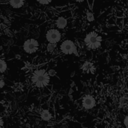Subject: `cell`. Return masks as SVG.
<instances>
[{"label": "cell", "instance_id": "4fadbf2b", "mask_svg": "<svg viewBox=\"0 0 128 128\" xmlns=\"http://www.w3.org/2000/svg\"><path fill=\"white\" fill-rule=\"evenodd\" d=\"M87 19H88V20L90 21V22L94 20V16H93V14H92L91 12H88V13H87Z\"/></svg>", "mask_w": 128, "mask_h": 128}, {"label": "cell", "instance_id": "52a82bcc", "mask_svg": "<svg viewBox=\"0 0 128 128\" xmlns=\"http://www.w3.org/2000/svg\"><path fill=\"white\" fill-rule=\"evenodd\" d=\"M82 69L84 72H86V73H93L94 70V64L92 62H86L82 67Z\"/></svg>", "mask_w": 128, "mask_h": 128}, {"label": "cell", "instance_id": "3957f363", "mask_svg": "<svg viewBox=\"0 0 128 128\" xmlns=\"http://www.w3.org/2000/svg\"><path fill=\"white\" fill-rule=\"evenodd\" d=\"M61 51L66 55H70V54H76V48L74 44V43L70 40H64L60 46Z\"/></svg>", "mask_w": 128, "mask_h": 128}, {"label": "cell", "instance_id": "9a60e30c", "mask_svg": "<svg viewBox=\"0 0 128 128\" xmlns=\"http://www.w3.org/2000/svg\"><path fill=\"white\" fill-rule=\"evenodd\" d=\"M124 125L128 128V116H127L126 117H125V118H124Z\"/></svg>", "mask_w": 128, "mask_h": 128}, {"label": "cell", "instance_id": "277c9868", "mask_svg": "<svg viewBox=\"0 0 128 128\" xmlns=\"http://www.w3.org/2000/svg\"><path fill=\"white\" fill-rule=\"evenodd\" d=\"M38 47H39V44H38V40H36L35 39H33V38L26 40L23 44L24 51L29 54L35 52L38 50Z\"/></svg>", "mask_w": 128, "mask_h": 128}, {"label": "cell", "instance_id": "5bb4252c", "mask_svg": "<svg viewBox=\"0 0 128 128\" xmlns=\"http://www.w3.org/2000/svg\"><path fill=\"white\" fill-rule=\"evenodd\" d=\"M38 2L42 4H47L49 3H50L52 2V0H38Z\"/></svg>", "mask_w": 128, "mask_h": 128}, {"label": "cell", "instance_id": "2e32d148", "mask_svg": "<svg viewBox=\"0 0 128 128\" xmlns=\"http://www.w3.org/2000/svg\"><path fill=\"white\" fill-rule=\"evenodd\" d=\"M48 73H49L50 76H55L56 75V71L53 70H50Z\"/></svg>", "mask_w": 128, "mask_h": 128}, {"label": "cell", "instance_id": "ba28073f", "mask_svg": "<svg viewBox=\"0 0 128 128\" xmlns=\"http://www.w3.org/2000/svg\"><path fill=\"white\" fill-rule=\"evenodd\" d=\"M68 24V22H67V20L62 16L61 17H58L56 20V26L58 28H64L66 27Z\"/></svg>", "mask_w": 128, "mask_h": 128}, {"label": "cell", "instance_id": "8fae6325", "mask_svg": "<svg viewBox=\"0 0 128 128\" xmlns=\"http://www.w3.org/2000/svg\"><path fill=\"white\" fill-rule=\"evenodd\" d=\"M7 69V64L6 62L3 60V59H1L0 61V71L1 73H4Z\"/></svg>", "mask_w": 128, "mask_h": 128}, {"label": "cell", "instance_id": "7c38bea8", "mask_svg": "<svg viewBox=\"0 0 128 128\" xmlns=\"http://www.w3.org/2000/svg\"><path fill=\"white\" fill-rule=\"evenodd\" d=\"M56 44L50 43V44L47 45V51H48L49 52H52L56 50Z\"/></svg>", "mask_w": 128, "mask_h": 128}, {"label": "cell", "instance_id": "ac0fdd59", "mask_svg": "<svg viewBox=\"0 0 128 128\" xmlns=\"http://www.w3.org/2000/svg\"><path fill=\"white\" fill-rule=\"evenodd\" d=\"M75 1H76V2H83L84 0H75Z\"/></svg>", "mask_w": 128, "mask_h": 128}, {"label": "cell", "instance_id": "30bf717a", "mask_svg": "<svg viewBox=\"0 0 128 128\" xmlns=\"http://www.w3.org/2000/svg\"><path fill=\"white\" fill-rule=\"evenodd\" d=\"M40 118L44 121H50L52 118V115L48 110H43L40 113Z\"/></svg>", "mask_w": 128, "mask_h": 128}, {"label": "cell", "instance_id": "8992f818", "mask_svg": "<svg viewBox=\"0 0 128 128\" xmlns=\"http://www.w3.org/2000/svg\"><path fill=\"white\" fill-rule=\"evenodd\" d=\"M96 105L95 99L92 95H86L82 99V106L86 110H91Z\"/></svg>", "mask_w": 128, "mask_h": 128}, {"label": "cell", "instance_id": "5b68a950", "mask_svg": "<svg viewBox=\"0 0 128 128\" xmlns=\"http://www.w3.org/2000/svg\"><path fill=\"white\" fill-rule=\"evenodd\" d=\"M61 33L59 31L55 28L50 29L46 34V38L49 43L52 44H57L61 40Z\"/></svg>", "mask_w": 128, "mask_h": 128}, {"label": "cell", "instance_id": "9c48e42d", "mask_svg": "<svg viewBox=\"0 0 128 128\" xmlns=\"http://www.w3.org/2000/svg\"><path fill=\"white\" fill-rule=\"evenodd\" d=\"M25 0H10L9 3L14 8H20L24 4Z\"/></svg>", "mask_w": 128, "mask_h": 128}, {"label": "cell", "instance_id": "7a4b0ae2", "mask_svg": "<svg viewBox=\"0 0 128 128\" xmlns=\"http://www.w3.org/2000/svg\"><path fill=\"white\" fill-rule=\"evenodd\" d=\"M102 38L95 32H92L88 33L85 38L86 45L92 50H96L99 48L101 45Z\"/></svg>", "mask_w": 128, "mask_h": 128}, {"label": "cell", "instance_id": "6da1fadb", "mask_svg": "<svg viewBox=\"0 0 128 128\" xmlns=\"http://www.w3.org/2000/svg\"><path fill=\"white\" fill-rule=\"evenodd\" d=\"M32 81L36 87H45L50 82V74L44 69L37 70L32 74Z\"/></svg>", "mask_w": 128, "mask_h": 128}, {"label": "cell", "instance_id": "e0dca14e", "mask_svg": "<svg viewBox=\"0 0 128 128\" xmlns=\"http://www.w3.org/2000/svg\"><path fill=\"white\" fill-rule=\"evenodd\" d=\"M3 86H4V81L2 80H1V88H3Z\"/></svg>", "mask_w": 128, "mask_h": 128}]
</instances>
